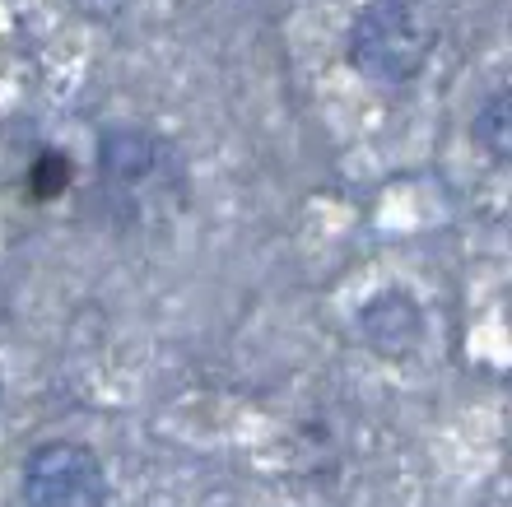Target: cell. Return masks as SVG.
Segmentation results:
<instances>
[{"mask_svg":"<svg viewBox=\"0 0 512 507\" xmlns=\"http://www.w3.org/2000/svg\"><path fill=\"white\" fill-rule=\"evenodd\" d=\"M438 52V14L429 0H364L345 28V61L359 80L401 89Z\"/></svg>","mask_w":512,"mask_h":507,"instance_id":"obj_1","label":"cell"},{"mask_svg":"<svg viewBox=\"0 0 512 507\" xmlns=\"http://www.w3.org/2000/svg\"><path fill=\"white\" fill-rule=\"evenodd\" d=\"M177 173V149L149 126H108L98 135V182L117 205L173 201Z\"/></svg>","mask_w":512,"mask_h":507,"instance_id":"obj_2","label":"cell"},{"mask_svg":"<svg viewBox=\"0 0 512 507\" xmlns=\"http://www.w3.org/2000/svg\"><path fill=\"white\" fill-rule=\"evenodd\" d=\"M19 507H108V470L89 442L52 438L19 470Z\"/></svg>","mask_w":512,"mask_h":507,"instance_id":"obj_3","label":"cell"},{"mask_svg":"<svg viewBox=\"0 0 512 507\" xmlns=\"http://www.w3.org/2000/svg\"><path fill=\"white\" fill-rule=\"evenodd\" d=\"M354 335L364 340L368 354H378V359H410L419 345H424V335H429V321H424V307L410 289L401 284H387L378 294H368L354 312Z\"/></svg>","mask_w":512,"mask_h":507,"instance_id":"obj_4","label":"cell"},{"mask_svg":"<svg viewBox=\"0 0 512 507\" xmlns=\"http://www.w3.org/2000/svg\"><path fill=\"white\" fill-rule=\"evenodd\" d=\"M471 140L485 149V159L494 163V168L508 163V154H512V94H508V84L489 89V94L475 103Z\"/></svg>","mask_w":512,"mask_h":507,"instance_id":"obj_5","label":"cell"},{"mask_svg":"<svg viewBox=\"0 0 512 507\" xmlns=\"http://www.w3.org/2000/svg\"><path fill=\"white\" fill-rule=\"evenodd\" d=\"M70 5H75L89 24H112V19H122V14L131 10L135 0H70Z\"/></svg>","mask_w":512,"mask_h":507,"instance_id":"obj_6","label":"cell"}]
</instances>
